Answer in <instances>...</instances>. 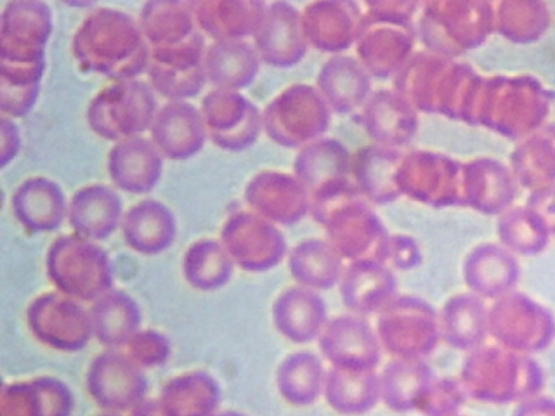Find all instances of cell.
I'll list each match as a JSON object with an SVG mask.
<instances>
[{
	"label": "cell",
	"mask_w": 555,
	"mask_h": 416,
	"mask_svg": "<svg viewBox=\"0 0 555 416\" xmlns=\"http://www.w3.org/2000/svg\"><path fill=\"white\" fill-rule=\"evenodd\" d=\"M72 51L83 69L114 81L137 79L151 62L139 22L109 6H99L85 17L74 34Z\"/></svg>",
	"instance_id": "obj_1"
},
{
	"label": "cell",
	"mask_w": 555,
	"mask_h": 416,
	"mask_svg": "<svg viewBox=\"0 0 555 416\" xmlns=\"http://www.w3.org/2000/svg\"><path fill=\"white\" fill-rule=\"evenodd\" d=\"M46 271L57 291L80 302H94L114 285L107 251L96 242L75 233L61 235L51 243Z\"/></svg>",
	"instance_id": "obj_2"
},
{
	"label": "cell",
	"mask_w": 555,
	"mask_h": 416,
	"mask_svg": "<svg viewBox=\"0 0 555 416\" xmlns=\"http://www.w3.org/2000/svg\"><path fill=\"white\" fill-rule=\"evenodd\" d=\"M156 112L151 84L127 79L116 80L99 91L88 105L86 118L99 136L118 142L150 129Z\"/></svg>",
	"instance_id": "obj_3"
},
{
	"label": "cell",
	"mask_w": 555,
	"mask_h": 416,
	"mask_svg": "<svg viewBox=\"0 0 555 416\" xmlns=\"http://www.w3.org/2000/svg\"><path fill=\"white\" fill-rule=\"evenodd\" d=\"M26 323L39 342L60 352H78L93 337L90 310L57 290L43 292L28 304Z\"/></svg>",
	"instance_id": "obj_4"
},
{
	"label": "cell",
	"mask_w": 555,
	"mask_h": 416,
	"mask_svg": "<svg viewBox=\"0 0 555 416\" xmlns=\"http://www.w3.org/2000/svg\"><path fill=\"white\" fill-rule=\"evenodd\" d=\"M52 11L38 0L5 3L0 17V65L46 66L44 51L52 34Z\"/></svg>",
	"instance_id": "obj_5"
},
{
	"label": "cell",
	"mask_w": 555,
	"mask_h": 416,
	"mask_svg": "<svg viewBox=\"0 0 555 416\" xmlns=\"http://www.w3.org/2000/svg\"><path fill=\"white\" fill-rule=\"evenodd\" d=\"M433 308L413 295H397L379 313L376 333L382 347L395 358L423 359L437 340Z\"/></svg>",
	"instance_id": "obj_6"
},
{
	"label": "cell",
	"mask_w": 555,
	"mask_h": 416,
	"mask_svg": "<svg viewBox=\"0 0 555 416\" xmlns=\"http://www.w3.org/2000/svg\"><path fill=\"white\" fill-rule=\"evenodd\" d=\"M86 388L104 412L119 414L146 399L149 382L144 370L126 352L107 349L91 361Z\"/></svg>",
	"instance_id": "obj_7"
},
{
	"label": "cell",
	"mask_w": 555,
	"mask_h": 416,
	"mask_svg": "<svg viewBox=\"0 0 555 416\" xmlns=\"http://www.w3.org/2000/svg\"><path fill=\"white\" fill-rule=\"evenodd\" d=\"M205 39L197 30L184 42L151 49L150 84L168 101L196 96L207 80L204 68Z\"/></svg>",
	"instance_id": "obj_8"
},
{
	"label": "cell",
	"mask_w": 555,
	"mask_h": 416,
	"mask_svg": "<svg viewBox=\"0 0 555 416\" xmlns=\"http://www.w3.org/2000/svg\"><path fill=\"white\" fill-rule=\"evenodd\" d=\"M220 242L234 264L248 272L271 270L285 255L280 233L249 212L230 216L222 226Z\"/></svg>",
	"instance_id": "obj_9"
},
{
	"label": "cell",
	"mask_w": 555,
	"mask_h": 416,
	"mask_svg": "<svg viewBox=\"0 0 555 416\" xmlns=\"http://www.w3.org/2000/svg\"><path fill=\"white\" fill-rule=\"evenodd\" d=\"M318 340L321 353L333 367L375 370L382 359L376 329L358 314L330 320Z\"/></svg>",
	"instance_id": "obj_10"
},
{
	"label": "cell",
	"mask_w": 555,
	"mask_h": 416,
	"mask_svg": "<svg viewBox=\"0 0 555 416\" xmlns=\"http://www.w3.org/2000/svg\"><path fill=\"white\" fill-rule=\"evenodd\" d=\"M151 140L163 157L185 160L204 146L207 129L201 109L188 101H168L150 128Z\"/></svg>",
	"instance_id": "obj_11"
},
{
	"label": "cell",
	"mask_w": 555,
	"mask_h": 416,
	"mask_svg": "<svg viewBox=\"0 0 555 416\" xmlns=\"http://www.w3.org/2000/svg\"><path fill=\"white\" fill-rule=\"evenodd\" d=\"M163 156L152 140L141 135L120 140L108 154L107 169L113 183L121 191L144 194L158 183Z\"/></svg>",
	"instance_id": "obj_12"
},
{
	"label": "cell",
	"mask_w": 555,
	"mask_h": 416,
	"mask_svg": "<svg viewBox=\"0 0 555 416\" xmlns=\"http://www.w3.org/2000/svg\"><path fill=\"white\" fill-rule=\"evenodd\" d=\"M397 289L393 272L372 260L351 262L339 282L344 306L361 316L379 313L398 295Z\"/></svg>",
	"instance_id": "obj_13"
},
{
	"label": "cell",
	"mask_w": 555,
	"mask_h": 416,
	"mask_svg": "<svg viewBox=\"0 0 555 416\" xmlns=\"http://www.w3.org/2000/svg\"><path fill=\"white\" fill-rule=\"evenodd\" d=\"M122 217L120 196L101 183L77 190L68 204L67 218L74 233L94 242L109 237Z\"/></svg>",
	"instance_id": "obj_14"
},
{
	"label": "cell",
	"mask_w": 555,
	"mask_h": 416,
	"mask_svg": "<svg viewBox=\"0 0 555 416\" xmlns=\"http://www.w3.org/2000/svg\"><path fill=\"white\" fill-rule=\"evenodd\" d=\"M275 328L295 343L318 339L327 320L324 299L314 290L301 285L282 291L272 306Z\"/></svg>",
	"instance_id": "obj_15"
},
{
	"label": "cell",
	"mask_w": 555,
	"mask_h": 416,
	"mask_svg": "<svg viewBox=\"0 0 555 416\" xmlns=\"http://www.w3.org/2000/svg\"><path fill=\"white\" fill-rule=\"evenodd\" d=\"M11 204L16 220L34 233L57 230L68 211L62 187L46 177L23 181L14 191Z\"/></svg>",
	"instance_id": "obj_16"
},
{
	"label": "cell",
	"mask_w": 555,
	"mask_h": 416,
	"mask_svg": "<svg viewBox=\"0 0 555 416\" xmlns=\"http://www.w3.org/2000/svg\"><path fill=\"white\" fill-rule=\"evenodd\" d=\"M201 112L210 140L220 148L237 151L253 134V114L242 96L215 89L202 101Z\"/></svg>",
	"instance_id": "obj_17"
},
{
	"label": "cell",
	"mask_w": 555,
	"mask_h": 416,
	"mask_svg": "<svg viewBox=\"0 0 555 416\" xmlns=\"http://www.w3.org/2000/svg\"><path fill=\"white\" fill-rule=\"evenodd\" d=\"M120 225L127 246L144 256L164 252L173 244L177 234L173 212L167 205L153 198L131 206Z\"/></svg>",
	"instance_id": "obj_18"
},
{
	"label": "cell",
	"mask_w": 555,
	"mask_h": 416,
	"mask_svg": "<svg viewBox=\"0 0 555 416\" xmlns=\"http://www.w3.org/2000/svg\"><path fill=\"white\" fill-rule=\"evenodd\" d=\"M93 337L105 348L126 347L141 329L142 313L138 302L126 291L111 289L90 308Z\"/></svg>",
	"instance_id": "obj_19"
},
{
	"label": "cell",
	"mask_w": 555,
	"mask_h": 416,
	"mask_svg": "<svg viewBox=\"0 0 555 416\" xmlns=\"http://www.w3.org/2000/svg\"><path fill=\"white\" fill-rule=\"evenodd\" d=\"M158 401L167 416H212L221 402V388L209 373L192 370L169 379Z\"/></svg>",
	"instance_id": "obj_20"
},
{
	"label": "cell",
	"mask_w": 555,
	"mask_h": 416,
	"mask_svg": "<svg viewBox=\"0 0 555 416\" xmlns=\"http://www.w3.org/2000/svg\"><path fill=\"white\" fill-rule=\"evenodd\" d=\"M139 25L151 49L180 44L198 30L193 1H146L140 12Z\"/></svg>",
	"instance_id": "obj_21"
},
{
	"label": "cell",
	"mask_w": 555,
	"mask_h": 416,
	"mask_svg": "<svg viewBox=\"0 0 555 416\" xmlns=\"http://www.w3.org/2000/svg\"><path fill=\"white\" fill-rule=\"evenodd\" d=\"M324 394L328 404L345 415L370 411L380 399V380L375 370L331 367L326 372Z\"/></svg>",
	"instance_id": "obj_22"
},
{
	"label": "cell",
	"mask_w": 555,
	"mask_h": 416,
	"mask_svg": "<svg viewBox=\"0 0 555 416\" xmlns=\"http://www.w3.org/2000/svg\"><path fill=\"white\" fill-rule=\"evenodd\" d=\"M380 399L397 412H406L417 404L430 384V369L423 359L393 358L379 375Z\"/></svg>",
	"instance_id": "obj_23"
},
{
	"label": "cell",
	"mask_w": 555,
	"mask_h": 416,
	"mask_svg": "<svg viewBox=\"0 0 555 416\" xmlns=\"http://www.w3.org/2000/svg\"><path fill=\"white\" fill-rule=\"evenodd\" d=\"M234 265L220 240L202 238L192 243L185 250L182 273L192 288L214 291L230 282Z\"/></svg>",
	"instance_id": "obj_24"
},
{
	"label": "cell",
	"mask_w": 555,
	"mask_h": 416,
	"mask_svg": "<svg viewBox=\"0 0 555 416\" xmlns=\"http://www.w3.org/2000/svg\"><path fill=\"white\" fill-rule=\"evenodd\" d=\"M341 256L333 245L308 240L291 253L288 268L298 285L318 290L339 284L344 273Z\"/></svg>",
	"instance_id": "obj_25"
},
{
	"label": "cell",
	"mask_w": 555,
	"mask_h": 416,
	"mask_svg": "<svg viewBox=\"0 0 555 416\" xmlns=\"http://www.w3.org/2000/svg\"><path fill=\"white\" fill-rule=\"evenodd\" d=\"M326 370L321 359L310 351L287 355L276 370V385L282 396L294 405L313 403L324 390Z\"/></svg>",
	"instance_id": "obj_26"
},
{
	"label": "cell",
	"mask_w": 555,
	"mask_h": 416,
	"mask_svg": "<svg viewBox=\"0 0 555 416\" xmlns=\"http://www.w3.org/2000/svg\"><path fill=\"white\" fill-rule=\"evenodd\" d=\"M253 66L250 50L236 40L215 41L204 56L206 78L218 89L243 87L250 78Z\"/></svg>",
	"instance_id": "obj_27"
},
{
	"label": "cell",
	"mask_w": 555,
	"mask_h": 416,
	"mask_svg": "<svg viewBox=\"0 0 555 416\" xmlns=\"http://www.w3.org/2000/svg\"><path fill=\"white\" fill-rule=\"evenodd\" d=\"M46 66L0 65V110L11 118L26 116L35 106Z\"/></svg>",
	"instance_id": "obj_28"
},
{
	"label": "cell",
	"mask_w": 555,
	"mask_h": 416,
	"mask_svg": "<svg viewBox=\"0 0 555 416\" xmlns=\"http://www.w3.org/2000/svg\"><path fill=\"white\" fill-rule=\"evenodd\" d=\"M196 26L201 32L221 40H233L248 30L247 9L236 1H193Z\"/></svg>",
	"instance_id": "obj_29"
},
{
	"label": "cell",
	"mask_w": 555,
	"mask_h": 416,
	"mask_svg": "<svg viewBox=\"0 0 555 416\" xmlns=\"http://www.w3.org/2000/svg\"><path fill=\"white\" fill-rule=\"evenodd\" d=\"M0 416H44L42 396L35 378L2 385Z\"/></svg>",
	"instance_id": "obj_30"
},
{
	"label": "cell",
	"mask_w": 555,
	"mask_h": 416,
	"mask_svg": "<svg viewBox=\"0 0 555 416\" xmlns=\"http://www.w3.org/2000/svg\"><path fill=\"white\" fill-rule=\"evenodd\" d=\"M126 348L127 355L142 369L163 366L171 355L167 336L152 328L140 329Z\"/></svg>",
	"instance_id": "obj_31"
},
{
	"label": "cell",
	"mask_w": 555,
	"mask_h": 416,
	"mask_svg": "<svg viewBox=\"0 0 555 416\" xmlns=\"http://www.w3.org/2000/svg\"><path fill=\"white\" fill-rule=\"evenodd\" d=\"M35 379L42 396L44 416H72L75 398L69 386L53 376H39Z\"/></svg>",
	"instance_id": "obj_32"
},
{
	"label": "cell",
	"mask_w": 555,
	"mask_h": 416,
	"mask_svg": "<svg viewBox=\"0 0 555 416\" xmlns=\"http://www.w3.org/2000/svg\"><path fill=\"white\" fill-rule=\"evenodd\" d=\"M21 148V134L14 120L2 115L0 117V167L9 165Z\"/></svg>",
	"instance_id": "obj_33"
},
{
	"label": "cell",
	"mask_w": 555,
	"mask_h": 416,
	"mask_svg": "<svg viewBox=\"0 0 555 416\" xmlns=\"http://www.w3.org/2000/svg\"><path fill=\"white\" fill-rule=\"evenodd\" d=\"M388 259L399 270H412L420 263V252L411 239L399 238L389 243Z\"/></svg>",
	"instance_id": "obj_34"
},
{
	"label": "cell",
	"mask_w": 555,
	"mask_h": 416,
	"mask_svg": "<svg viewBox=\"0 0 555 416\" xmlns=\"http://www.w3.org/2000/svg\"><path fill=\"white\" fill-rule=\"evenodd\" d=\"M130 416H167L158 401L155 399H145L132 411Z\"/></svg>",
	"instance_id": "obj_35"
},
{
	"label": "cell",
	"mask_w": 555,
	"mask_h": 416,
	"mask_svg": "<svg viewBox=\"0 0 555 416\" xmlns=\"http://www.w3.org/2000/svg\"><path fill=\"white\" fill-rule=\"evenodd\" d=\"M212 416H246L240 412L235 411H224V412H217Z\"/></svg>",
	"instance_id": "obj_36"
},
{
	"label": "cell",
	"mask_w": 555,
	"mask_h": 416,
	"mask_svg": "<svg viewBox=\"0 0 555 416\" xmlns=\"http://www.w3.org/2000/svg\"><path fill=\"white\" fill-rule=\"evenodd\" d=\"M95 416H120V415L118 413L104 412V413L95 415Z\"/></svg>",
	"instance_id": "obj_37"
}]
</instances>
